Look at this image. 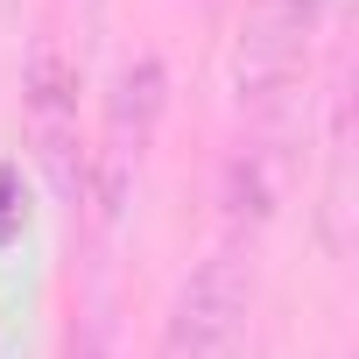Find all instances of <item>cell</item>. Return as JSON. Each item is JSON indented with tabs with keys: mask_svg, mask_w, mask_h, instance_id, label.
<instances>
[{
	"mask_svg": "<svg viewBox=\"0 0 359 359\" xmlns=\"http://www.w3.org/2000/svg\"><path fill=\"white\" fill-rule=\"evenodd\" d=\"M71 15L78 0H57L22 64V127L57 205H85V29H71Z\"/></svg>",
	"mask_w": 359,
	"mask_h": 359,
	"instance_id": "1",
	"label": "cell"
},
{
	"mask_svg": "<svg viewBox=\"0 0 359 359\" xmlns=\"http://www.w3.org/2000/svg\"><path fill=\"white\" fill-rule=\"evenodd\" d=\"M338 0H247L240 36H233V106L240 120L303 113L310 57L331 29Z\"/></svg>",
	"mask_w": 359,
	"mask_h": 359,
	"instance_id": "2",
	"label": "cell"
},
{
	"mask_svg": "<svg viewBox=\"0 0 359 359\" xmlns=\"http://www.w3.org/2000/svg\"><path fill=\"white\" fill-rule=\"evenodd\" d=\"M162 106H169V71L162 57H134L120 64L113 92H106V127H99V148L85 155V198L99 205V226L120 233L127 226V205H134V184H141V162L155 148V127H162Z\"/></svg>",
	"mask_w": 359,
	"mask_h": 359,
	"instance_id": "3",
	"label": "cell"
},
{
	"mask_svg": "<svg viewBox=\"0 0 359 359\" xmlns=\"http://www.w3.org/2000/svg\"><path fill=\"white\" fill-rule=\"evenodd\" d=\"M247 317H254V261L247 247H212L176 282L155 331V359H240Z\"/></svg>",
	"mask_w": 359,
	"mask_h": 359,
	"instance_id": "4",
	"label": "cell"
},
{
	"mask_svg": "<svg viewBox=\"0 0 359 359\" xmlns=\"http://www.w3.org/2000/svg\"><path fill=\"white\" fill-rule=\"evenodd\" d=\"M303 134L310 120L303 113H275V120H240L233 148H226V169H219V219H226V247H254L275 212L289 205L296 191V169H303Z\"/></svg>",
	"mask_w": 359,
	"mask_h": 359,
	"instance_id": "5",
	"label": "cell"
},
{
	"mask_svg": "<svg viewBox=\"0 0 359 359\" xmlns=\"http://www.w3.org/2000/svg\"><path fill=\"white\" fill-rule=\"evenodd\" d=\"M324 247L345 261L352 254V127H345V85L331 92V134H324Z\"/></svg>",
	"mask_w": 359,
	"mask_h": 359,
	"instance_id": "6",
	"label": "cell"
},
{
	"mask_svg": "<svg viewBox=\"0 0 359 359\" xmlns=\"http://www.w3.org/2000/svg\"><path fill=\"white\" fill-rule=\"evenodd\" d=\"M8 233H22V176L0 169V240Z\"/></svg>",
	"mask_w": 359,
	"mask_h": 359,
	"instance_id": "7",
	"label": "cell"
}]
</instances>
